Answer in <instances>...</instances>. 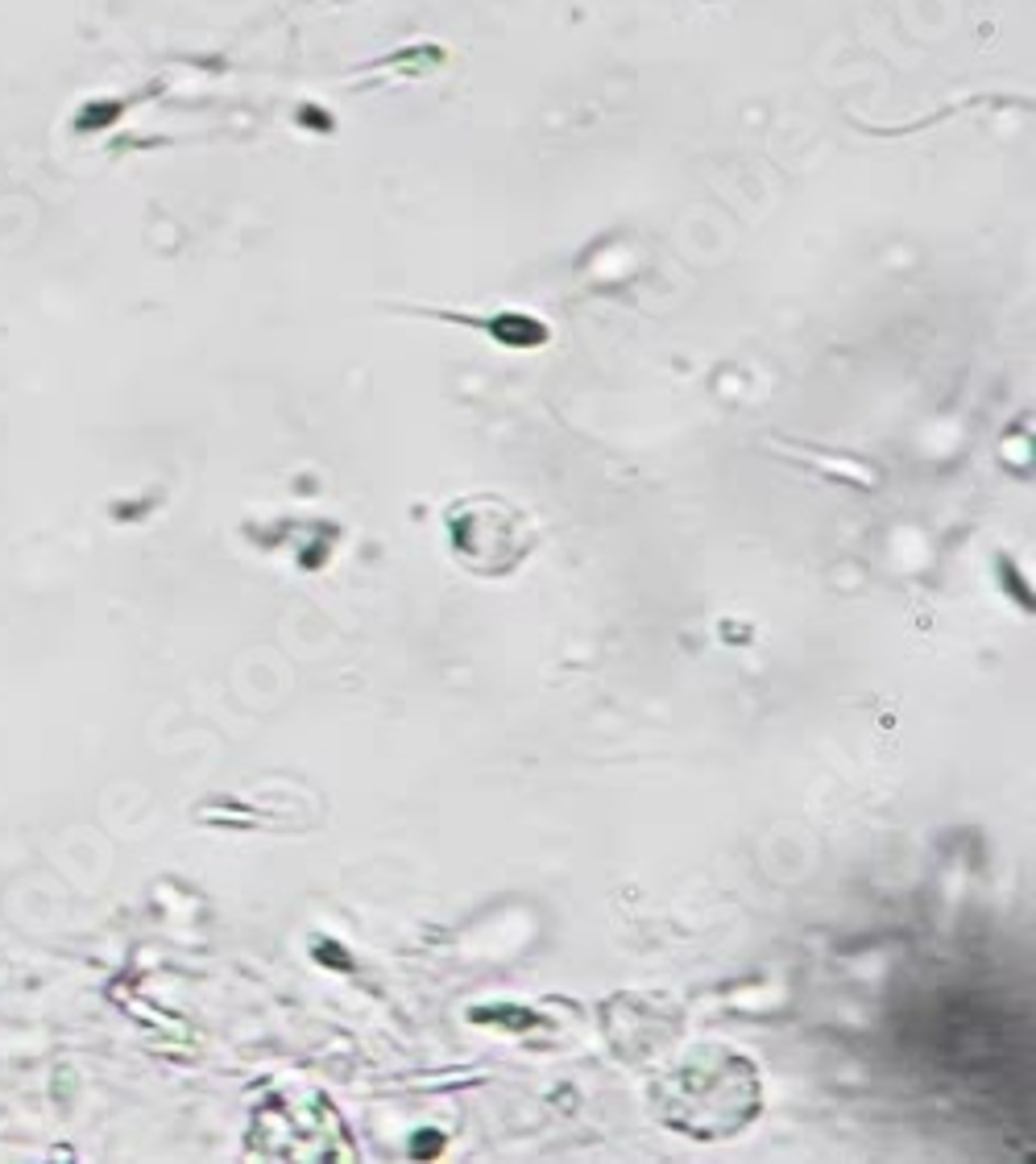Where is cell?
Here are the masks:
<instances>
[{"mask_svg":"<svg viewBox=\"0 0 1036 1164\" xmlns=\"http://www.w3.org/2000/svg\"><path fill=\"white\" fill-rule=\"evenodd\" d=\"M651 1094L655 1115L672 1132L717 1140L742 1132L759 1115V1069L734 1048L705 1045L672 1065Z\"/></svg>","mask_w":1036,"mask_h":1164,"instance_id":"1","label":"cell"}]
</instances>
